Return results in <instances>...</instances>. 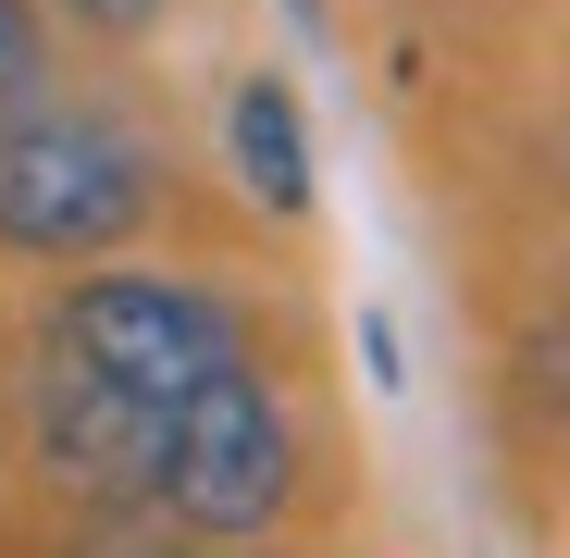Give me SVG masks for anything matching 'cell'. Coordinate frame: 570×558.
Here are the masks:
<instances>
[{
	"label": "cell",
	"instance_id": "obj_1",
	"mask_svg": "<svg viewBox=\"0 0 570 558\" xmlns=\"http://www.w3.org/2000/svg\"><path fill=\"white\" fill-rule=\"evenodd\" d=\"M149 509H174L199 546H261L285 509H298V410L273 398V372L236 347L199 385L161 410V472Z\"/></svg>",
	"mask_w": 570,
	"mask_h": 558
},
{
	"label": "cell",
	"instance_id": "obj_2",
	"mask_svg": "<svg viewBox=\"0 0 570 558\" xmlns=\"http://www.w3.org/2000/svg\"><path fill=\"white\" fill-rule=\"evenodd\" d=\"M149 212H161V161L112 112L38 100L0 125V248L13 261H112Z\"/></svg>",
	"mask_w": 570,
	"mask_h": 558
},
{
	"label": "cell",
	"instance_id": "obj_3",
	"mask_svg": "<svg viewBox=\"0 0 570 558\" xmlns=\"http://www.w3.org/2000/svg\"><path fill=\"white\" fill-rule=\"evenodd\" d=\"M50 347L87 360L100 385L174 410L212 360L248 347V311L224 286H199V273H75V286L50 298Z\"/></svg>",
	"mask_w": 570,
	"mask_h": 558
},
{
	"label": "cell",
	"instance_id": "obj_4",
	"mask_svg": "<svg viewBox=\"0 0 570 558\" xmlns=\"http://www.w3.org/2000/svg\"><path fill=\"white\" fill-rule=\"evenodd\" d=\"M26 447H38V472H50L62 497H87V509H137L149 472H161V410L125 398V385H100L87 360L50 347V360L26 372Z\"/></svg>",
	"mask_w": 570,
	"mask_h": 558
},
{
	"label": "cell",
	"instance_id": "obj_5",
	"mask_svg": "<svg viewBox=\"0 0 570 558\" xmlns=\"http://www.w3.org/2000/svg\"><path fill=\"white\" fill-rule=\"evenodd\" d=\"M224 161H236V186L261 212H285V224L311 212V112H298L285 75H236L224 87Z\"/></svg>",
	"mask_w": 570,
	"mask_h": 558
},
{
	"label": "cell",
	"instance_id": "obj_6",
	"mask_svg": "<svg viewBox=\"0 0 570 558\" xmlns=\"http://www.w3.org/2000/svg\"><path fill=\"white\" fill-rule=\"evenodd\" d=\"M38 100H50V26H38V0H0V125Z\"/></svg>",
	"mask_w": 570,
	"mask_h": 558
},
{
	"label": "cell",
	"instance_id": "obj_7",
	"mask_svg": "<svg viewBox=\"0 0 570 558\" xmlns=\"http://www.w3.org/2000/svg\"><path fill=\"white\" fill-rule=\"evenodd\" d=\"M50 13H75L87 38H112V50H137V38H161V13H174V0H50Z\"/></svg>",
	"mask_w": 570,
	"mask_h": 558
},
{
	"label": "cell",
	"instance_id": "obj_8",
	"mask_svg": "<svg viewBox=\"0 0 570 558\" xmlns=\"http://www.w3.org/2000/svg\"><path fill=\"white\" fill-rule=\"evenodd\" d=\"M285 13H298V38H335V13H323V0H285Z\"/></svg>",
	"mask_w": 570,
	"mask_h": 558
},
{
	"label": "cell",
	"instance_id": "obj_9",
	"mask_svg": "<svg viewBox=\"0 0 570 558\" xmlns=\"http://www.w3.org/2000/svg\"><path fill=\"white\" fill-rule=\"evenodd\" d=\"M199 558H273V546H199Z\"/></svg>",
	"mask_w": 570,
	"mask_h": 558
}]
</instances>
